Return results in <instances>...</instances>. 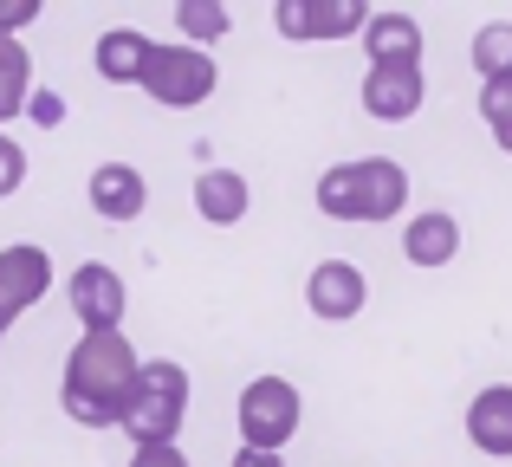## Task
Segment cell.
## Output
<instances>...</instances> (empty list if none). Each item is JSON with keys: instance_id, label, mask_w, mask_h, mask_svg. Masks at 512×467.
<instances>
[{"instance_id": "cell-8", "label": "cell", "mask_w": 512, "mask_h": 467, "mask_svg": "<svg viewBox=\"0 0 512 467\" xmlns=\"http://www.w3.org/2000/svg\"><path fill=\"white\" fill-rule=\"evenodd\" d=\"M65 299H72V312H78V325H85V331H124L130 292H124V279H117L111 266H98V260L72 266V279H65Z\"/></svg>"}, {"instance_id": "cell-1", "label": "cell", "mask_w": 512, "mask_h": 467, "mask_svg": "<svg viewBox=\"0 0 512 467\" xmlns=\"http://www.w3.org/2000/svg\"><path fill=\"white\" fill-rule=\"evenodd\" d=\"M137 370L143 357L124 331H78L72 357H65V383H59L65 416L78 429H117L130 390H137Z\"/></svg>"}, {"instance_id": "cell-19", "label": "cell", "mask_w": 512, "mask_h": 467, "mask_svg": "<svg viewBox=\"0 0 512 467\" xmlns=\"http://www.w3.org/2000/svg\"><path fill=\"white\" fill-rule=\"evenodd\" d=\"M474 72H480V85L512 78V20H487L474 33Z\"/></svg>"}, {"instance_id": "cell-10", "label": "cell", "mask_w": 512, "mask_h": 467, "mask_svg": "<svg viewBox=\"0 0 512 467\" xmlns=\"http://www.w3.org/2000/svg\"><path fill=\"white\" fill-rule=\"evenodd\" d=\"M428 85H422V65H370L363 72V111L376 124H409L422 111Z\"/></svg>"}, {"instance_id": "cell-16", "label": "cell", "mask_w": 512, "mask_h": 467, "mask_svg": "<svg viewBox=\"0 0 512 467\" xmlns=\"http://www.w3.org/2000/svg\"><path fill=\"white\" fill-rule=\"evenodd\" d=\"M150 33H137V26H111V33H98V52H91V65H98L104 85H143V65H150Z\"/></svg>"}, {"instance_id": "cell-2", "label": "cell", "mask_w": 512, "mask_h": 467, "mask_svg": "<svg viewBox=\"0 0 512 467\" xmlns=\"http://www.w3.org/2000/svg\"><path fill=\"white\" fill-rule=\"evenodd\" d=\"M318 208L331 221H396L409 208V169L389 156H357V163H331L318 176Z\"/></svg>"}, {"instance_id": "cell-11", "label": "cell", "mask_w": 512, "mask_h": 467, "mask_svg": "<svg viewBox=\"0 0 512 467\" xmlns=\"http://www.w3.org/2000/svg\"><path fill=\"white\" fill-rule=\"evenodd\" d=\"M85 195H91V208H98L104 221H137L143 208H150V182H143V169H130V163H98L91 182H85Z\"/></svg>"}, {"instance_id": "cell-6", "label": "cell", "mask_w": 512, "mask_h": 467, "mask_svg": "<svg viewBox=\"0 0 512 467\" xmlns=\"http://www.w3.org/2000/svg\"><path fill=\"white\" fill-rule=\"evenodd\" d=\"M273 26L286 39H357L370 26V7L363 0H279L273 7Z\"/></svg>"}, {"instance_id": "cell-18", "label": "cell", "mask_w": 512, "mask_h": 467, "mask_svg": "<svg viewBox=\"0 0 512 467\" xmlns=\"http://www.w3.org/2000/svg\"><path fill=\"white\" fill-rule=\"evenodd\" d=\"M227 26H234V13H227L221 0H175V33H182V46L208 52L214 39H227Z\"/></svg>"}, {"instance_id": "cell-9", "label": "cell", "mask_w": 512, "mask_h": 467, "mask_svg": "<svg viewBox=\"0 0 512 467\" xmlns=\"http://www.w3.org/2000/svg\"><path fill=\"white\" fill-rule=\"evenodd\" d=\"M363 299H370V279H363L357 260H318L312 279H305V305H312V318H325V325L357 318Z\"/></svg>"}, {"instance_id": "cell-25", "label": "cell", "mask_w": 512, "mask_h": 467, "mask_svg": "<svg viewBox=\"0 0 512 467\" xmlns=\"http://www.w3.org/2000/svg\"><path fill=\"white\" fill-rule=\"evenodd\" d=\"M234 467H286V461H279V455H266V448H240Z\"/></svg>"}, {"instance_id": "cell-26", "label": "cell", "mask_w": 512, "mask_h": 467, "mask_svg": "<svg viewBox=\"0 0 512 467\" xmlns=\"http://www.w3.org/2000/svg\"><path fill=\"white\" fill-rule=\"evenodd\" d=\"M0 39H7V33H0Z\"/></svg>"}, {"instance_id": "cell-7", "label": "cell", "mask_w": 512, "mask_h": 467, "mask_svg": "<svg viewBox=\"0 0 512 467\" xmlns=\"http://www.w3.org/2000/svg\"><path fill=\"white\" fill-rule=\"evenodd\" d=\"M46 292H52V253L46 247H33V240L0 247V331L20 312H33Z\"/></svg>"}, {"instance_id": "cell-12", "label": "cell", "mask_w": 512, "mask_h": 467, "mask_svg": "<svg viewBox=\"0 0 512 467\" xmlns=\"http://www.w3.org/2000/svg\"><path fill=\"white\" fill-rule=\"evenodd\" d=\"M467 442L493 461H512V383H487L467 403Z\"/></svg>"}, {"instance_id": "cell-17", "label": "cell", "mask_w": 512, "mask_h": 467, "mask_svg": "<svg viewBox=\"0 0 512 467\" xmlns=\"http://www.w3.org/2000/svg\"><path fill=\"white\" fill-rule=\"evenodd\" d=\"M26 98H33V52L20 39H0V124H13Z\"/></svg>"}, {"instance_id": "cell-5", "label": "cell", "mask_w": 512, "mask_h": 467, "mask_svg": "<svg viewBox=\"0 0 512 467\" xmlns=\"http://www.w3.org/2000/svg\"><path fill=\"white\" fill-rule=\"evenodd\" d=\"M234 422H240V448L279 455V448L299 435L305 403H299V390H292L286 377H253L247 390H240V403H234Z\"/></svg>"}, {"instance_id": "cell-24", "label": "cell", "mask_w": 512, "mask_h": 467, "mask_svg": "<svg viewBox=\"0 0 512 467\" xmlns=\"http://www.w3.org/2000/svg\"><path fill=\"white\" fill-rule=\"evenodd\" d=\"M130 467H188L182 448H130Z\"/></svg>"}, {"instance_id": "cell-14", "label": "cell", "mask_w": 512, "mask_h": 467, "mask_svg": "<svg viewBox=\"0 0 512 467\" xmlns=\"http://www.w3.org/2000/svg\"><path fill=\"white\" fill-rule=\"evenodd\" d=\"M454 253H461V221H454L448 208L409 215V228H402V260L409 266H448Z\"/></svg>"}, {"instance_id": "cell-20", "label": "cell", "mask_w": 512, "mask_h": 467, "mask_svg": "<svg viewBox=\"0 0 512 467\" xmlns=\"http://www.w3.org/2000/svg\"><path fill=\"white\" fill-rule=\"evenodd\" d=\"M480 117H487L493 137H500V130H512V78H493V85H480Z\"/></svg>"}, {"instance_id": "cell-15", "label": "cell", "mask_w": 512, "mask_h": 467, "mask_svg": "<svg viewBox=\"0 0 512 467\" xmlns=\"http://www.w3.org/2000/svg\"><path fill=\"white\" fill-rule=\"evenodd\" d=\"M357 39L370 52V65H422V20L415 13H370V26Z\"/></svg>"}, {"instance_id": "cell-22", "label": "cell", "mask_w": 512, "mask_h": 467, "mask_svg": "<svg viewBox=\"0 0 512 467\" xmlns=\"http://www.w3.org/2000/svg\"><path fill=\"white\" fill-rule=\"evenodd\" d=\"M26 117L46 124V130H59L65 124V98H59V91H33V98H26Z\"/></svg>"}, {"instance_id": "cell-13", "label": "cell", "mask_w": 512, "mask_h": 467, "mask_svg": "<svg viewBox=\"0 0 512 467\" xmlns=\"http://www.w3.org/2000/svg\"><path fill=\"white\" fill-rule=\"evenodd\" d=\"M247 208H253V189H247L240 169L208 163L195 176V215L208 221V228H234V221H247Z\"/></svg>"}, {"instance_id": "cell-21", "label": "cell", "mask_w": 512, "mask_h": 467, "mask_svg": "<svg viewBox=\"0 0 512 467\" xmlns=\"http://www.w3.org/2000/svg\"><path fill=\"white\" fill-rule=\"evenodd\" d=\"M20 189H26V150L7 137V130H0V202H7V195H20Z\"/></svg>"}, {"instance_id": "cell-23", "label": "cell", "mask_w": 512, "mask_h": 467, "mask_svg": "<svg viewBox=\"0 0 512 467\" xmlns=\"http://www.w3.org/2000/svg\"><path fill=\"white\" fill-rule=\"evenodd\" d=\"M39 20V0H20V7H7V0H0V33H20V26H33Z\"/></svg>"}, {"instance_id": "cell-3", "label": "cell", "mask_w": 512, "mask_h": 467, "mask_svg": "<svg viewBox=\"0 0 512 467\" xmlns=\"http://www.w3.org/2000/svg\"><path fill=\"white\" fill-rule=\"evenodd\" d=\"M182 422H188V370L156 357V364L137 370V390H130L117 429L130 435V448H175Z\"/></svg>"}, {"instance_id": "cell-4", "label": "cell", "mask_w": 512, "mask_h": 467, "mask_svg": "<svg viewBox=\"0 0 512 467\" xmlns=\"http://www.w3.org/2000/svg\"><path fill=\"white\" fill-rule=\"evenodd\" d=\"M214 85H221V65H214V52H195V46H150V65H143V91H150V104H163V111H195V104L214 98Z\"/></svg>"}]
</instances>
